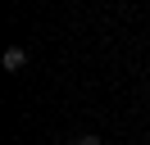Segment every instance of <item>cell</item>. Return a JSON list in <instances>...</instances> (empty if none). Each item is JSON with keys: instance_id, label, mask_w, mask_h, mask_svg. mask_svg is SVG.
Here are the masks:
<instances>
[{"instance_id": "cell-1", "label": "cell", "mask_w": 150, "mask_h": 145, "mask_svg": "<svg viewBox=\"0 0 150 145\" xmlns=\"http://www.w3.org/2000/svg\"><path fill=\"white\" fill-rule=\"evenodd\" d=\"M23 63H28V50H23V45H9V50H5V68H9V72H18Z\"/></svg>"}, {"instance_id": "cell-2", "label": "cell", "mask_w": 150, "mask_h": 145, "mask_svg": "<svg viewBox=\"0 0 150 145\" xmlns=\"http://www.w3.org/2000/svg\"><path fill=\"white\" fill-rule=\"evenodd\" d=\"M77 145H100V136H96V132H86V136H77Z\"/></svg>"}]
</instances>
